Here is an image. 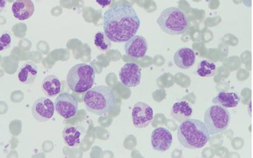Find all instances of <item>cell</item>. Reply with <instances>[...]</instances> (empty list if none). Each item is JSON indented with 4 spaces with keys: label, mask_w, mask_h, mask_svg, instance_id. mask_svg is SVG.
I'll return each instance as SVG.
<instances>
[{
    "label": "cell",
    "mask_w": 253,
    "mask_h": 158,
    "mask_svg": "<svg viewBox=\"0 0 253 158\" xmlns=\"http://www.w3.org/2000/svg\"><path fill=\"white\" fill-rule=\"evenodd\" d=\"M140 26L141 20L129 4H116L104 13V33L111 42L122 43L128 41L136 35Z\"/></svg>",
    "instance_id": "6da1fadb"
},
{
    "label": "cell",
    "mask_w": 253,
    "mask_h": 158,
    "mask_svg": "<svg viewBox=\"0 0 253 158\" xmlns=\"http://www.w3.org/2000/svg\"><path fill=\"white\" fill-rule=\"evenodd\" d=\"M178 142L189 150H199L207 145L210 134L205 123L198 119L183 121L177 130Z\"/></svg>",
    "instance_id": "7a4b0ae2"
},
{
    "label": "cell",
    "mask_w": 253,
    "mask_h": 158,
    "mask_svg": "<svg viewBox=\"0 0 253 158\" xmlns=\"http://www.w3.org/2000/svg\"><path fill=\"white\" fill-rule=\"evenodd\" d=\"M84 103L88 112L102 116L114 110L117 104V96L109 87L98 85L87 91Z\"/></svg>",
    "instance_id": "3957f363"
},
{
    "label": "cell",
    "mask_w": 253,
    "mask_h": 158,
    "mask_svg": "<svg viewBox=\"0 0 253 158\" xmlns=\"http://www.w3.org/2000/svg\"><path fill=\"white\" fill-rule=\"evenodd\" d=\"M157 24L167 35H182L188 30L189 18L184 11L175 6H170L163 10L157 19Z\"/></svg>",
    "instance_id": "277c9868"
},
{
    "label": "cell",
    "mask_w": 253,
    "mask_h": 158,
    "mask_svg": "<svg viewBox=\"0 0 253 158\" xmlns=\"http://www.w3.org/2000/svg\"><path fill=\"white\" fill-rule=\"evenodd\" d=\"M95 81V70L91 65L79 63L70 70L67 76L68 86L76 93H84L93 86Z\"/></svg>",
    "instance_id": "5b68a950"
},
{
    "label": "cell",
    "mask_w": 253,
    "mask_h": 158,
    "mask_svg": "<svg viewBox=\"0 0 253 158\" xmlns=\"http://www.w3.org/2000/svg\"><path fill=\"white\" fill-rule=\"evenodd\" d=\"M231 120V115L227 108L218 105L210 107L206 110L204 123L210 135L223 132L227 130Z\"/></svg>",
    "instance_id": "8992f818"
},
{
    "label": "cell",
    "mask_w": 253,
    "mask_h": 158,
    "mask_svg": "<svg viewBox=\"0 0 253 158\" xmlns=\"http://www.w3.org/2000/svg\"><path fill=\"white\" fill-rule=\"evenodd\" d=\"M55 107L56 112L65 119L75 116L78 112V101L72 95L63 92L56 98Z\"/></svg>",
    "instance_id": "52a82bcc"
},
{
    "label": "cell",
    "mask_w": 253,
    "mask_h": 158,
    "mask_svg": "<svg viewBox=\"0 0 253 158\" xmlns=\"http://www.w3.org/2000/svg\"><path fill=\"white\" fill-rule=\"evenodd\" d=\"M55 110V103L46 97L36 99L31 109L33 118L40 122H45L51 119Z\"/></svg>",
    "instance_id": "ba28073f"
},
{
    "label": "cell",
    "mask_w": 253,
    "mask_h": 158,
    "mask_svg": "<svg viewBox=\"0 0 253 158\" xmlns=\"http://www.w3.org/2000/svg\"><path fill=\"white\" fill-rule=\"evenodd\" d=\"M132 117L135 127L144 128L147 127L154 118L153 108L144 102H137L132 108Z\"/></svg>",
    "instance_id": "9c48e42d"
},
{
    "label": "cell",
    "mask_w": 253,
    "mask_h": 158,
    "mask_svg": "<svg viewBox=\"0 0 253 158\" xmlns=\"http://www.w3.org/2000/svg\"><path fill=\"white\" fill-rule=\"evenodd\" d=\"M119 75L121 82L126 87H137L141 83V69L136 63H126L121 68Z\"/></svg>",
    "instance_id": "30bf717a"
},
{
    "label": "cell",
    "mask_w": 253,
    "mask_h": 158,
    "mask_svg": "<svg viewBox=\"0 0 253 158\" xmlns=\"http://www.w3.org/2000/svg\"><path fill=\"white\" fill-rule=\"evenodd\" d=\"M173 142L172 134L166 127L159 126L151 133V144L153 150L165 152L170 148Z\"/></svg>",
    "instance_id": "8fae6325"
},
{
    "label": "cell",
    "mask_w": 253,
    "mask_h": 158,
    "mask_svg": "<svg viewBox=\"0 0 253 158\" xmlns=\"http://www.w3.org/2000/svg\"><path fill=\"white\" fill-rule=\"evenodd\" d=\"M148 50V41L142 36H135L124 44V51L126 55L135 59L144 58Z\"/></svg>",
    "instance_id": "7c38bea8"
},
{
    "label": "cell",
    "mask_w": 253,
    "mask_h": 158,
    "mask_svg": "<svg viewBox=\"0 0 253 158\" xmlns=\"http://www.w3.org/2000/svg\"><path fill=\"white\" fill-rule=\"evenodd\" d=\"M35 4L31 0H17L13 2L12 12L15 19L26 20L33 16L35 13Z\"/></svg>",
    "instance_id": "4fadbf2b"
},
{
    "label": "cell",
    "mask_w": 253,
    "mask_h": 158,
    "mask_svg": "<svg viewBox=\"0 0 253 158\" xmlns=\"http://www.w3.org/2000/svg\"><path fill=\"white\" fill-rule=\"evenodd\" d=\"M174 63L179 69L186 70L191 68L196 62V55L189 47H182L175 52Z\"/></svg>",
    "instance_id": "5bb4252c"
},
{
    "label": "cell",
    "mask_w": 253,
    "mask_h": 158,
    "mask_svg": "<svg viewBox=\"0 0 253 158\" xmlns=\"http://www.w3.org/2000/svg\"><path fill=\"white\" fill-rule=\"evenodd\" d=\"M193 113V108L186 101H177L173 104L171 110V117L179 123L191 118Z\"/></svg>",
    "instance_id": "9a60e30c"
},
{
    "label": "cell",
    "mask_w": 253,
    "mask_h": 158,
    "mask_svg": "<svg viewBox=\"0 0 253 158\" xmlns=\"http://www.w3.org/2000/svg\"><path fill=\"white\" fill-rule=\"evenodd\" d=\"M240 101V96L237 93L221 91L218 92V94L212 99V103L221 107L234 108L238 106Z\"/></svg>",
    "instance_id": "2e32d148"
},
{
    "label": "cell",
    "mask_w": 253,
    "mask_h": 158,
    "mask_svg": "<svg viewBox=\"0 0 253 158\" xmlns=\"http://www.w3.org/2000/svg\"><path fill=\"white\" fill-rule=\"evenodd\" d=\"M38 76V67L33 62H28L20 68L17 78L20 83L30 84L33 83Z\"/></svg>",
    "instance_id": "e0dca14e"
},
{
    "label": "cell",
    "mask_w": 253,
    "mask_h": 158,
    "mask_svg": "<svg viewBox=\"0 0 253 158\" xmlns=\"http://www.w3.org/2000/svg\"><path fill=\"white\" fill-rule=\"evenodd\" d=\"M82 133L76 126H67L62 132L63 141L70 148H76L81 142Z\"/></svg>",
    "instance_id": "ac0fdd59"
},
{
    "label": "cell",
    "mask_w": 253,
    "mask_h": 158,
    "mask_svg": "<svg viewBox=\"0 0 253 158\" xmlns=\"http://www.w3.org/2000/svg\"><path fill=\"white\" fill-rule=\"evenodd\" d=\"M61 82L57 77L51 75L44 79L42 83V91L47 96L54 97L61 91Z\"/></svg>",
    "instance_id": "d6986e66"
},
{
    "label": "cell",
    "mask_w": 253,
    "mask_h": 158,
    "mask_svg": "<svg viewBox=\"0 0 253 158\" xmlns=\"http://www.w3.org/2000/svg\"><path fill=\"white\" fill-rule=\"evenodd\" d=\"M217 67L215 63L204 60L199 63L197 74L201 78H211L216 75Z\"/></svg>",
    "instance_id": "ffe728a7"
},
{
    "label": "cell",
    "mask_w": 253,
    "mask_h": 158,
    "mask_svg": "<svg viewBox=\"0 0 253 158\" xmlns=\"http://www.w3.org/2000/svg\"><path fill=\"white\" fill-rule=\"evenodd\" d=\"M94 44L99 49L107 51L110 48L111 41L103 32L99 31L94 36Z\"/></svg>",
    "instance_id": "44dd1931"
},
{
    "label": "cell",
    "mask_w": 253,
    "mask_h": 158,
    "mask_svg": "<svg viewBox=\"0 0 253 158\" xmlns=\"http://www.w3.org/2000/svg\"><path fill=\"white\" fill-rule=\"evenodd\" d=\"M12 37L10 33H3L0 38V44H1V50L9 48L12 44Z\"/></svg>",
    "instance_id": "7402d4cb"
},
{
    "label": "cell",
    "mask_w": 253,
    "mask_h": 158,
    "mask_svg": "<svg viewBox=\"0 0 253 158\" xmlns=\"http://www.w3.org/2000/svg\"><path fill=\"white\" fill-rule=\"evenodd\" d=\"M4 5L6 6V1H1V6H1V10H3V8L4 7Z\"/></svg>",
    "instance_id": "603a6c76"
}]
</instances>
